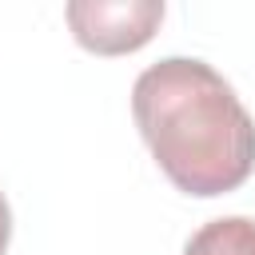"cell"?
<instances>
[{"mask_svg":"<svg viewBox=\"0 0 255 255\" xmlns=\"http://www.w3.org/2000/svg\"><path fill=\"white\" fill-rule=\"evenodd\" d=\"M131 116L159 171L187 195H227L255 171V120L207 60L167 56L143 68Z\"/></svg>","mask_w":255,"mask_h":255,"instance_id":"6da1fadb","label":"cell"},{"mask_svg":"<svg viewBox=\"0 0 255 255\" xmlns=\"http://www.w3.org/2000/svg\"><path fill=\"white\" fill-rule=\"evenodd\" d=\"M64 20L80 48L96 56H128L163 24V0H72Z\"/></svg>","mask_w":255,"mask_h":255,"instance_id":"7a4b0ae2","label":"cell"},{"mask_svg":"<svg viewBox=\"0 0 255 255\" xmlns=\"http://www.w3.org/2000/svg\"><path fill=\"white\" fill-rule=\"evenodd\" d=\"M183 255H255V219L247 215L211 219L183 243Z\"/></svg>","mask_w":255,"mask_h":255,"instance_id":"3957f363","label":"cell"},{"mask_svg":"<svg viewBox=\"0 0 255 255\" xmlns=\"http://www.w3.org/2000/svg\"><path fill=\"white\" fill-rule=\"evenodd\" d=\"M8 243H12V207H8V199L0 191V255L8 251Z\"/></svg>","mask_w":255,"mask_h":255,"instance_id":"277c9868","label":"cell"}]
</instances>
